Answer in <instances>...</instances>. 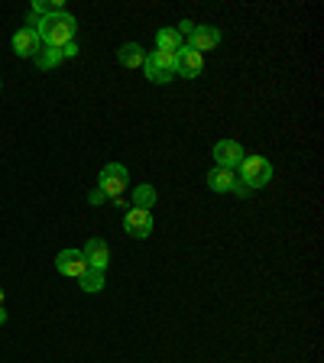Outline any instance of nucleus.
<instances>
[{
    "mask_svg": "<svg viewBox=\"0 0 324 363\" xmlns=\"http://www.w3.org/2000/svg\"><path fill=\"white\" fill-rule=\"evenodd\" d=\"M88 201L94 204V208H98V204H104V201H107V195H104V191H101V189H94V191H91V195H88Z\"/></svg>",
    "mask_w": 324,
    "mask_h": 363,
    "instance_id": "6ab92c4d",
    "label": "nucleus"
},
{
    "mask_svg": "<svg viewBox=\"0 0 324 363\" xmlns=\"http://www.w3.org/2000/svg\"><path fill=\"white\" fill-rule=\"evenodd\" d=\"M55 269L68 279H78L84 269H88V259H84L82 250H62L59 257H55Z\"/></svg>",
    "mask_w": 324,
    "mask_h": 363,
    "instance_id": "6e6552de",
    "label": "nucleus"
},
{
    "mask_svg": "<svg viewBox=\"0 0 324 363\" xmlns=\"http://www.w3.org/2000/svg\"><path fill=\"white\" fill-rule=\"evenodd\" d=\"M234 172L230 169H220L214 166L211 172H208V185H211V191H234Z\"/></svg>",
    "mask_w": 324,
    "mask_h": 363,
    "instance_id": "ddd939ff",
    "label": "nucleus"
},
{
    "mask_svg": "<svg viewBox=\"0 0 324 363\" xmlns=\"http://www.w3.org/2000/svg\"><path fill=\"white\" fill-rule=\"evenodd\" d=\"M214 45H220V30L218 26H195V33H191V49L204 55L208 49H214Z\"/></svg>",
    "mask_w": 324,
    "mask_h": 363,
    "instance_id": "9d476101",
    "label": "nucleus"
},
{
    "mask_svg": "<svg viewBox=\"0 0 324 363\" xmlns=\"http://www.w3.org/2000/svg\"><path fill=\"white\" fill-rule=\"evenodd\" d=\"M237 169H240V182L250 191L263 189V185L272 182V162L266 156H243V162Z\"/></svg>",
    "mask_w": 324,
    "mask_h": 363,
    "instance_id": "f03ea898",
    "label": "nucleus"
},
{
    "mask_svg": "<svg viewBox=\"0 0 324 363\" xmlns=\"http://www.w3.org/2000/svg\"><path fill=\"white\" fill-rule=\"evenodd\" d=\"M204 68V55L195 52L191 45H181L179 52H175V75L181 78H198Z\"/></svg>",
    "mask_w": 324,
    "mask_h": 363,
    "instance_id": "39448f33",
    "label": "nucleus"
},
{
    "mask_svg": "<svg viewBox=\"0 0 324 363\" xmlns=\"http://www.w3.org/2000/svg\"><path fill=\"white\" fill-rule=\"evenodd\" d=\"M75 55H78V45H75V43L62 45V59H75Z\"/></svg>",
    "mask_w": 324,
    "mask_h": 363,
    "instance_id": "aec40b11",
    "label": "nucleus"
},
{
    "mask_svg": "<svg viewBox=\"0 0 324 363\" xmlns=\"http://www.w3.org/2000/svg\"><path fill=\"white\" fill-rule=\"evenodd\" d=\"M39 36H36V30H30V26H26V30H20L13 36V52L20 55V59H33V55L39 52Z\"/></svg>",
    "mask_w": 324,
    "mask_h": 363,
    "instance_id": "9b49d317",
    "label": "nucleus"
},
{
    "mask_svg": "<svg viewBox=\"0 0 324 363\" xmlns=\"http://www.w3.org/2000/svg\"><path fill=\"white\" fill-rule=\"evenodd\" d=\"M152 204H156V189H152V185H140V189H133V208L150 211Z\"/></svg>",
    "mask_w": 324,
    "mask_h": 363,
    "instance_id": "f3484780",
    "label": "nucleus"
},
{
    "mask_svg": "<svg viewBox=\"0 0 324 363\" xmlns=\"http://www.w3.org/2000/svg\"><path fill=\"white\" fill-rule=\"evenodd\" d=\"M117 62H121L123 68H140L146 62V52L140 43H123L121 49H117Z\"/></svg>",
    "mask_w": 324,
    "mask_h": 363,
    "instance_id": "f8f14e48",
    "label": "nucleus"
},
{
    "mask_svg": "<svg viewBox=\"0 0 324 363\" xmlns=\"http://www.w3.org/2000/svg\"><path fill=\"white\" fill-rule=\"evenodd\" d=\"M78 282H82V289L84 292H101L104 289V269H84L82 276H78Z\"/></svg>",
    "mask_w": 324,
    "mask_h": 363,
    "instance_id": "2eb2a0df",
    "label": "nucleus"
},
{
    "mask_svg": "<svg viewBox=\"0 0 324 363\" xmlns=\"http://www.w3.org/2000/svg\"><path fill=\"white\" fill-rule=\"evenodd\" d=\"M30 30H36V36H39L43 45L62 49V45L75 43L78 23H75V16H68V13H49V16H33L30 13Z\"/></svg>",
    "mask_w": 324,
    "mask_h": 363,
    "instance_id": "f257e3e1",
    "label": "nucleus"
},
{
    "mask_svg": "<svg viewBox=\"0 0 324 363\" xmlns=\"http://www.w3.org/2000/svg\"><path fill=\"white\" fill-rule=\"evenodd\" d=\"M4 321H7V311H4V305H0V325H4Z\"/></svg>",
    "mask_w": 324,
    "mask_h": 363,
    "instance_id": "412c9836",
    "label": "nucleus"
},
{
    "mask_svg": "<svg viewBox=\"0 0 324 363\" xmlns=\"http://www.w3.org/2000/svg\"><path fill=\"white\" fill-rule=\"evenodd\" d=\"M130 182V172L121 166V162H111V166L101 169V182L98 189L107 195V201H117V198H123V189H127Z\"/></svg>",
    "mask_w": 324,
    "mask_h": 363,
    "instance_id": "7ed1b4c3",
    "label": "nucleus"
},
{
    "mask_svg": "<svg viewBox=\"0 0 324 363\" xmlns=\"http://www.w3.org/2000/svg\"><path fill=\"white\" fill-rule=\"evenodd\" d=\"M49 13H65L62 0H36L33 4V16H49Z\"/></svg>",
    "mask_w": 324,
    "mask_h": 363,
    "instance_id": "a211bd4d",
    "label": "nucleus"
},
{
    "mask_svg": "<svg viewBox=\"0 0 324 363\" xmlns=\"http://www.w3.org/2000/svg\"><path fill=\"white\" fill-rule=\"evenodd\" d=\"M146 78L156 84H169L175 78V52H152L150 59L143 62Z\"/></svg>",
    "mask_w": 324,
    "mask_h": 363,
    "instance_id": "20e7f679",
    "label": "nucleus"
},
{
    "mask_svg": "<svg viewBox=\"0 0 324 363\" xmlns=\"http://www.w3.org/2000/svg\"><path fill=\"white\" fill-rule=\"evenodd\" d=\"M33 62H36V68H43V72H52V68L62 62V49H52V45H39V52L33 55Z\"/></svg>",
    "mask_w": 324,
    "mask_h": 363,
    "instance_id": "4468645a",
    "label": "nucleus"
},
{
    "mask_svg": "<svg viewBox=\"0 0 324 363\" xmlns=\"http://www.w3.org/2000/svg\"><path fill=\"white\" fill-rule=\"evenodd\" d=\"M82 253H84L91 269H107V263H111V250H107V243L101 240V237H91V240L84 243Z\"/></svg>",
    "mask_w": 324,
    "mask_h": 363,
    "instance_id": "1a4fd4ad",
    "label": "nucleus"
},
{
    "mask_svg": "<svg viewBox=\"0 0 324 363\" xmlns=\"http://www.w3.org/2000/svg\"><path fill=\"white\" fill-rule=\"evenodd\" d=\"M123 227H127V234L136 237V240H146L152 234V214L143 211V208H130L123 214Z\"/></svg>",
    "mask_w": 324,
    "mask_h": 363,
    "instance_id": "423d86ee",
    "label": "nucleus"
},
{
    "mask_svg": "<svg viewBox=\"0 0 324 363\" xmlns=\"http://www.w3.org/2000/svg\"><path fill=\"white\" fill-rule=\"evenodd\" d=\"M0 305H4V286H0Z\"/></svg>",
    "mask_w": 324,
    "mask_h": 363,
    "instance_id": "4be33fe9",
    "label": "nucleus"
},
{
    "mask_svg": "<svg viewBox=\"0 0 324 363\" xmlns=\"http://www.w3.org/2000/svg\"><path fill=\"white\" fill-rule=\"evenodd\" d=\"M156 45H159V52H179V49H181V36L175 30H159L156 33Z\"/></svg>",
    "mask_w": 324,
    "mask_h": 363,
    "instance_id": "dca6fc26",
    "label": "nucleus"
},
{
    "mask_svg": "<svg viewBox=\"0 0 324 363\" xmlns=\"http://www.w3.org/2000/svg\"><path fill=\"white\" fill-rule=\"evenodd\" d=\"M243 156H247V152H243V146L237 143V140H220V143L214 146V162H218L220 169H230V172L243 162Z\"/></svg>",
    "mask_w": 324,
    "mask_h": 363,
    "instance_id": "0eeeda50",
    "label": "nucleus"
}]
</instances>
